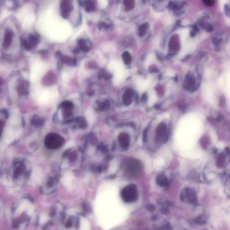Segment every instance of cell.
<instances>
[{"instance_id": "277c9868", "label": "cell", "mask_w": 230, "mask_h": 230, "mask_svg": "<svg viewBox=\"0 0 230 230\" xmlns=\"http://www.w3.org/2000/svg\"><path fill=\"white\" fill-rule=\"evenodd\" d=\"M46 65L43 62L38 61L32 65L31 70L30 79L35 82L42 77L46 71Z\"/></svg>"}, {"instance_id": "52a82bcc", "label": "cell", "mask_w": 230, "mask_h": 230, "mask_svg": "<svg viewBox=\"0 0 230 230\" xmlns=\"http://www.w3.org/2000/svg\"><path fill=\"white\" fill-rule=\"evenodd\" d=\"M181 198L183 201H187L190 203H194L196 200V194L193 190L186 188L183 190L181 193Z\"/></svg>"}, {"instance_id": "2e32d148", "label": "cell", "mask_w": 230, "mask_h": 230, "mask_svg": "<svg viewBox=\"0 0 230 230\" xmlns=\"http://www.w3.org/2000/svg\"><path fill=\"white\" fill-rule=\"evenodd\" d=\"M225 98L223 97L222 96L220 97V100H219V106L220 107H223L225 104Z\"/></svg>"}, {"instance_id": "6da1fadb", "label": "cell", "mask_w": 230, "mask_h": 230, "mask_svg": "<svg viewBox=\"0 0 230 230\" xmlns=\"http://www.w3.org/2000/svg\"><path fill=\"white\" fill-rule=\"evenodd\" d=\"M123 167L125 174L130 178H137L139 177L142 172V164L137 159L134 158L127 159L124 162Z\"/></svg>"}, {"instance_id": "7c38bea8", "label": "cell", "mask_w": 230, "mask_h": 230, "mask_svg": "<svg viewBox=\"0 0 230 230\" xmlns=\"http://www.w3.org/2000/svg\"><path fill=\"white\" fill-rule=\"evenodd\" d=\"M123 61L126 64H129L132 61V58L130 54L128 52H125L122 54Z\"/></svg>"}, {"instance_id": "ffe728a7", "label": "cell", "mask_w": 230, "mask_h": 230, "mask_svg": "<svg viewBox=\"0 0 230 230\" xmlns=\"http://www.w3.org/2000/svg\"><path fill=\"white\" fill-rule=\"evenodd\" d=\"M150 71H152V72H157V68L155 67H152V68H150Z\"/></svg>"}, {"instance_id": "9a60e30c", "label": "cell", "mask_w": 230, "mask_h": 230, "mask_svg": "<svg viewBox=\"0 0 230 230\" xmlns=\"http://www.w3.org/2000/svg\"><path fill=\"white\" fill-rule=\"evenodd\" d=\"M147 209L150 211H153L156 209L155 206L152 204H149L146 205Z\"/></svg>"}, {"instance_id": "30bf717a", "label": "cell", "mask_w": 230, "mask_h": 230, "mask_svg": "<svg viewBox=\"0 0 230 230\" xmlns=\"http://www.w3.org/2000/svg\"><path fill=\"white\" fill-rule=\"evenodd\" d=\"M133 95V93L130 89H127L125 92L123 96V102L125 105L128 106L131 103Z\"/></svg>"}, {"instance_id": "ac0fdd59", "label": "cell", "mask_w": 230, "mask_h": 230, "mask_svg": "<svg viewBox=\"0 0 230 230\" xmlns=\"http://www.w3.org/2000/svg\"><path fill=\"white\" fill-rule=\"evenodd\" d=\"M179 108L180 109L183 111H184L186 110V105H185V104H180L179 106Z\"/></svg>"}, {"instance_id": "7a4b0ae2", "label": "cell", "mask_w": 230, "mask_h": 230, "mask_svg": "<svg viewBox=\"0 0 230 230\" xmlns=\"http://www.w3.org/2000/svg\"><path fill=\"white\" fill-rule=\"evenodd\" d=\"M121 196L123 200L126 203L135 202L138 198V192L134 184H130L122 189Z\"/></svg>"}, {"instance_id": "44dd1931", "label": "cell", "mask_w": 230, "mask_h": 230, "mask_svg": "<svg viewBox=\"0 0 230 230\" xmlns=\"http://www.w3.org/2000/svg\"><path fill=\"white\" fill-rule=\"evenodd\" d=\"M147 130H146L145 131V132H144L143 133V141L145 142L146 140V136H147Z\"/></svg>"}, {"instance_id": "4fadbf2b", "label": "cell", "mask_w": 230, "mask_h": 230, "mask_svg": "<svg viewBox=\"0 0 230 230\" xmlns=\"http://www.w3.org/2000/svg\"><path fill=\"white\" fill-rule=\"evenodd\" d=\"M223 161H224V156L223 155H221L218 157L217 160V166H219V167H221L223 165Z\"/></svg>"}, {"instance_id": "603a6c76", "label": "cell", "mask_w": 230, "mask_h": 230, "mask_svg": "<svg viewBox=\"0 0 230 230\" xmlns=\"http://www.w3.org/2000/svg\"><path fill=\"white\" fill-rule=\"evenodd\" d=\"M142 100L143 101H146V99H147V96H146V95L145 94V95H143V96H142Z\"/></svg>"}, {"instance_id": "5bb4252c", "label": "cell", "mask_w": 230, "mask_h": 230, "mask_svg": "<svg viewBox=\"0 0 230 230\" xmlns=\"http://www.w3.org/2000/svg\"><path fill=\"white\" fill-rule=\"evenodd\" d=\"M204 3L207 6H211L215 3V0H203Z\"/></svg>"}, {"instance_id": "5b68a950", "label": "cell", "mask_w": 230, "mask_h": 230, "mask_svg": "<svg viewBox=\"0 0 230 230\" xmlns=\"http://www.w3.org/2000/svg\"><path fill=\"white\" fill-rule=\"evenodd\" d=\"M168 139L167 129L166 124L161 123L157 126L156 129L155 141L157 143L166 142Z\"/></svg>"}, {"instance_id": "ba28073f", "label": "cell", "mask_w": 230, "mask_h": 230, "mask_svg": "<svg viewBox=\"0 0 230 230\" xmlns=\"http://www.w3.org/2000/svg\"><path fill=\"white\" fill-rule=\"evenodd\" d=\"M184 86L186 90L190 91H195L198 88L196 85L195 79L192 74H187L185 79Z\"/></svg>"}, {"instance_id": "9c48e42d", "label": "cell", "mask_w": 230, "mask_h": 230, "mask_svg": "<svg viewBox=\"0 0 230 230\" xmlns=\"http://www.w3.org/2000/svg\"><path fill=\"white\" fill-rule=\"evenodd\" d=\"M119 143L120 146L123 148H126L129 147L130 143V137L129 134L125 133H121L118 137Z\"/></svg>"}, {"instance_id": "8fae6325", "label": "cell", "mask_w": 230, "mask_h": 230, "mask_svg": "<svg viewBox=\"0 0 230 230\" xmlns=\"http://www.w3.org/2000/svg\"><path fill=\"white\" fill-rule=\"evenodd\" d=\"M156 182L158 185L162 187H167L169 184L167 178L164 174H160L156 177Z\"/></svg>"}, {"instance_id": "3957f363", "label": "cell", "mask_w": 230, "mask_h": 230, "mask_svg": "<svg viewBox=\"0 0 230 230\" xmlns=\"http://www.w3.org/2000/svg\"><path fill=\"white\" fill-rule=\"evenodd\" d=\"M58 94V92L56 88H47L40 93L38 97L37 101L41 104L46 105L56 98Z\"/></svg>"}, {"instance_id": "7402d4cb", "label": "cell", "mask_w": 230, "mask_h": 230, "mask_svg": "<svg viewBox=\"0 0 230 230\" xmlns=\"http://www.w3.org/2000/svg\"><path fill=\"white\" fill-rule=\"evenodd\" d=\"M223 119V116L222 115H219L217 116V121H218V122H220L221 121V120H222Z\"/></svg>"}, {"instance_id": "d6986e66", "label": "cell", "mask_w": 230, "mask_h": 230, "mask_svg": "<svg viewBox=\"0 0 230 230\" xmlns=\"http://www.w3.org/2000/svg\"><path fill=\"white\" fill-rule=\"evenodd\" d=\"M213 29V27L211 26V25H208V28H207L208 30H207V31H208V32H210L212 31Z\"/></svg>"}, {"instance_id": "e0dca14e", "label": "cell", "mask_w": 230, "mask_h": 230, "mask_svg": "<svg viewBox=\"0 0 230 230\" xmlns=\"http://www.w3.org/2000/svg\"><path fill=\"white\" fill-rule=\"evenodd\" d=\"M222 42V40L219 39L214 38L213 40V44L215 45H218Z\"/></svg>"}, {"instance_id": "8992f818", "label": "cell", "mask_w": 230, "mask_h": 230, "mask_svg": "<svg viewBox=\"0 0 230 230\" xmlns=\"http://www.w3.org/2000/svg\"><path fill=\"white\" fill-rule=\"evenodd\" d=\"M60 14L64 19H68L73 9L72 0H62L60 5Z\"/></svg>"}]
</instances>
